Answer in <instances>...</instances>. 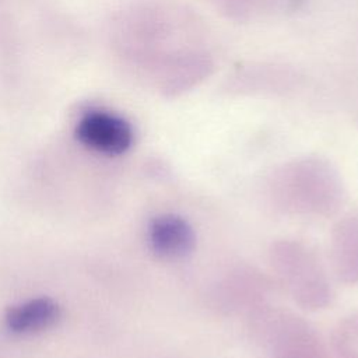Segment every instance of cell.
Listing matches in <instances>:
<instances>
[{"label": "cell", "instance_id": "1", "mask_svg": "<svg viewBox=\"0 0 358 358\" xmlns=\"http://www.w3.org/2000/svg\"><path fill=\"white\" fill-rule=\"evenodd\" d=\"M274 264L299 303L322 308L331 298L326 275L313 255L295 243H282L273 252Z\"/></svg>", "mask_w": 358, "mask_h": 358}, {"label": "cell", "instance_id": "5", "mask_svg": "<svg viewBox=\"0 0 358 358\" xmlns=\"http://www.w3.org/2000/svg\"><path fill=\"white\" fill-rule=\"evenodd\" d=\"M334 262L340 277L348 282L358 281V220H343L334 235Z\"/></svg>", "mask_w": 358, "mask_h": 358}, {"label": "cell", "instance_id": "6", "mask_svg": "<svg viewBox=\"0 0 358 358\" xmlns=\"http://www.w3.org/2000/svg\"><path fill=\"white\" fill-rule=\"evenodd\" d=\"M59 315L57 305L48 298H36L11 309L7 324L17 333H29L50 326Z\"/></svg>", "mask_w": 358, "mask_h": 358}, {"label": "cell", "instance_id": "4", "mask_svg": "<svg viewBox=\"0 0 358 358\" xmlns=\"http://www.w3.org/2000/svg\"><path fill=\"white\" fill-rule=\"evenodd\" d=\"M148 242L158 256L180 259L193 250L196 236L186 218L176 214H162L151 221Z\"/></svg>", "mask_w": 358, "mask_h": 358}, {"label": "cell", "instance_id": "3", "mask_svg": "<svg viewBox=\"0 0 358 358\" xmlns=\"http://www.w3.org/2000/svg\"><path fill=\"white\" fill-rule=\"evenodd\" d=\"M76 134L87 147L108 155H119L133 143L131 126L120 116L106 112L85 115L77 124Z\"/></svg>", "mask_w": 358, "mask_h": 358}, {"label": "cell", "instance_id": "2", "mask_svg": "<svg viewBox=\"0 0 358 358\" xmlns=\"http://www.w3.org/2000/svg\"><path fill=\"white\" fill-rule=\"evenodd\" d=\"M289 179L291 196H287L295 206L305 211L326 213L337 207L341 189L336 175L320 165L308 164L301 172L294 171Z\"/></svg>", "mask_w": 358, "mask_h": 358}]
</instances>
